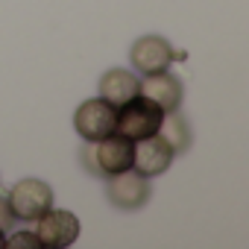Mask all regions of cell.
Listing matches in <instances>:
<instances>
[{
	"label": "cell",
	"instance_id": "ba28073f",
	"mask_svg": "<svg viewBox=\"0 0 249 249\" xmlns=\"http://www.w3.org/2000/svg\"><path fill=\"white\" fill-rule=\"evenodd\" d=\"M129 56H132V68L147 76V73L167 71V65L173 62V47L161 36H144V38H138L132 44Z\"/></svg>",
	"mask_w": 249,
	"mask_h": 249
},
{
	"label": "cell",
	"instance_id": "277c9868",
	"mask_svg": "<svg viewBox=\"0 0 249 249\" xmlns=\"http://www.w3.org/2000/svg\"><path fill=\"white\" fill-rule=\"evenodd\" d=\"M36 223V237H38V246H47V249H65L71 246L76 237H79V220L76 214L65 211V208H47Z\"/></svg>",
	"mask_w": 249,
	"mask_h": 249
},
{
	"label": "cell",
	"instance_id": "6da1fadb",
	"mask_svg": "<svg viewBox=\"0 0 249 249\" xmlns=\"http://www.w3.org/2000/svg\"><path fill=\"white\" fill-rule=\"evenodd\" d=\"M161 117H164V111L153 100L138 94L129 103L117 106V126H114V132H120L123 138H129V141H138V138H147V135L159 132Z\"/></svg>",
	"mask_w": 249,
	"mask_h": 249
},
{
	"label": "cell",
	"instance_id": "3957f363",
	"mask_svg": "<svg viewBox=\"0 0 249 249\" xmlns=\"http://www.w3.org/2000/svg\"><path fill=\"white\" fill-rule=\"evenodd\" d=\"M6 202H9V208H12V214H15L18 220L33 223V220H38V217L53 205V191H50V185L41 182V179H21V182L9 191Z\"/></svg>",
	"mask_w": 249,
	"mask_h": 249
},
{
	"label": "cell",
	"instance_id": "5b68a950",
	"mask_svg": "<svg viewBox=\"0 0 249 249\" xmlns=\"http://www.w3.org/2000/svg\"><path fill=\"white\" fill-rule=\"evenodd\" d=\"M108 199L123 208V211H135L141 208L147 199H150V182L147 176H141L138 170H120V173H111V182H108Z\"/></svg>",
	"mask_w": 249,
	"mask_h": 249
},
{
	"label": "cell",
	"instance_id": "52a82bcc",
	"mask_svg": "<svg viewBox=\"0 0 249 249\" xmlns=\"http://www.w3.org/2000/svg\"><path fill=\"white\" fill-rule=\"evenodd\" d=\"M132 153H135V141L123 138L120 132H111L106 135L103 141H97L94 147V170L97 173H120V170H129L132 167Z\"/></svg>",
	"mask_w": 249,
	"mask_h": 249
},
{
	"label": "cell",
	"instance_id": "7c38bea8",
	"mask_svg": "<svg viewBox=\"0 0 249 249\" xmlns=\"http://www.w3.org/2000/svg\"><path fill=\"white\" fill-rule=\"evenodd\" d=\"M3 246L6 249H24V246H38V237H36V231H15L12 237H3Z\"/></svg>",
	"mask_w": 249,
	"mask_h": 249
},
{
	"label": "cell",
	"instance_id": "8992f818",
	"mask_svg": "<svg viewBox=\"0 0 249 249\" xmlns=\"http://www.w3.org/2000/svg\"><path fill=\"white\" fill-rule=\"evenodd\" d=\"M173 147L156 132V135H147V138H138L135 141V153H132V170H138L141 176H159L170 167L173 161Z\"/></svg>",
	"mask_w": 249,
	"mask_h": 249
},
{
	"label": "cell",
	"instance_id": "9c48e42d",
	"mask_svg": "<svg viewBox=\"0 0 249 249\" xmlns=\"http://www.w3.org/2000/svg\"><path fill=\"white\" fill-rule=\"evenodd\" d=\"M138 94L153 100L161 111H176L179 103H182V82L167 71L147 73L144 82H138Z\"/></svg>",
	"mask_w": 249,
	"mask_h": 249
},
{
	"label": "cell",
	"instance_id": "30bf717a",
	"mask_svg": "<svg viewBox=\"0 0 249 249\" xmlns=\"http://www.w3.org/2000/svg\"><path fill=\"white\" fill-rule=\"evenodd\" d=\"M100 97L117 108V106H123V103H129L132 97H138V79H135L129 71L111 68V71L100 79Z\"/></svg>",
	"mask_w": 249,
	"mask_h": 249
},
{
	"label": "cell",
	"instance_id": "8fae6325",
	"mask_svg": "<svg viewBox=\"0 0 249 249\" xmlns=\"http://www.w3.org/2000/svg\"><path fill=\"white\" fill-rule=\"evenodd\" d=\"M159 135L173 147V153H182V150H188V144H191V132H188V126H185V120H182L179 114H173V111H164L161 126H159Z\"/></svg>",
	"mask_w": 249,
	"mask_h": 249
},
{
	"label": "cell",
	"instance_id": "4fadbf2b",
	"mask_svg": "<svg viewBox=\"0 0 249 249\" xmlns=\"http://www.w3.org/2000/svg\"><path fill=\"white\" fill-rule=\"evenodd\" d=\"M12 220H15V214H12V208H9V202L6 199H0V229H9L12 226Z\"/></svg>",
	"mask_w": 249,
	"mask_h": 249
},
{
	"label": "cell",
	"instance_id": "5bb4252c",
	"mask_svg": "<svg viewBox=\"0 0 249 249\" xmlns=\"http://www.w3.org/2000/svg\"><path fill=\"white\" fill-rule=\"evenodd\" d=\"M3 234H6V231H3V229H0V249H3Z\"/></svg>",
	"mask_w": 249,
	"mask_h": 249
},
{
	"label": "cell",
	"instance_id": "7a4b0ae2",
	"mask_svg": "<svg viewBox=\"0 0 249 249\" xmlns=\"http://www.w3.org/2000/svg\"><path fill=\"white\" fill-rule=\"evenodd\" d=\"M73 126H76V132H79L82 141L97 144V141H103L106 135L114 132V126H117V108L111 103H106L103 97L85 100L76 108V114H73Z\"/></svg>",
	"mask_w": 249,
	"mask_h": 249
}]
</instances>
